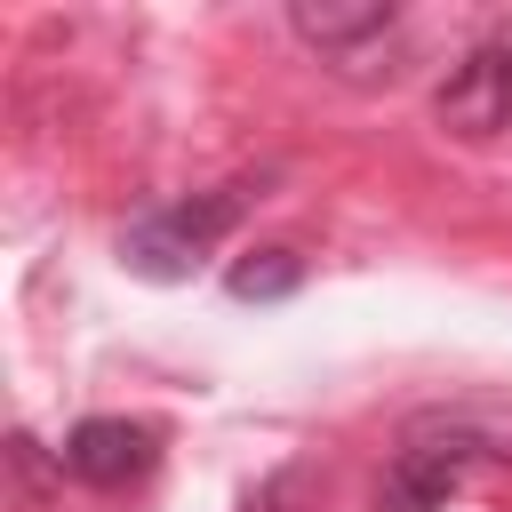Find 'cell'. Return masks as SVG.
I'll return each mask as SVG.
<instances>
[{"label":"cell","mask_w":512,"mask_h":512,"mask_svg":"<svg viewBox=\"0 0 512 512\" xmlns=\"http://www.w3.org/2000/svg\"><path fill=\"white\" fill-rule=\"evenodd\" d=\"M240 224V192H200V200H176V208H152V216H136L128 232H120V264L136 272V280H192L200 272V256L224 240Z\"/></svg>","instance_id":"6da1fadb"},{"label":"cell","mask_w":512,"mask_h":512,"mask_svg":"<svg viewBox=\"0 0 512 512\" xmlns=\"http://www.w3.org/2000/svg\"><path fill=\"white\" fill-rule=\"evenodd\" d=\"M440 120L456 128V136H496V128H512V56L504 48H472L448 80H440Z\"/></svg>","instance_id":"7a4b0ae2"},{"label":"cell","mask_w":512,"mask_h":512,"mask_svg":"<svg viewBox=\"0 0 512 512\" xmlns=\"http://www.w3.org/2000/svg\"><path fill=\"white\" fill-rule=\"evenodd\" d=\"M144 464H152V432L128 424V416H88V424L64 440V472L88 480V488H128Z\"/></svg>","instance_id":"3957f363"},{"label":"cell","mask_w":512,"mask_h":512,"mask_svg":"<svg viewBox=\"0 0 512 512\" xmlns=\"http://www.w3.org/2000/svg\"><path fill=\"white\" fill-rule=\"evenodd\" d=\"M296 280H304V264L288 248H256V256L232 264V296L240 304H280V296H296Z\"/></svg>","instance_id":"5b68a950"},{"label":"cell","mask_w":512,"mask_h":512,"mask_svg":"<svg viewBox=\"0 0 512 512\" xmlns=\"http://www.w3.org/2000/svg\"><path fill=\"white\" fill-rule=\"evenodd\" d=\"M384 24H392L384 0H296V32L320 40V48H352V40L384 32Z\"/></svg>","instance_id":"277c9868"},{"label":"cell","mask_w":512,"mask_h":512,"mask_svg":"<svg viewBox=\"0 0 512 512\" xmlns=\"http://www.w3.org/2000/svg\"><path fill=\"white\" fill-rule=\"evenodd\" d=\"M240 512H280V488H256V496H248Z\"/></svg>","instance_id":"8992f818"}]
</instances>
